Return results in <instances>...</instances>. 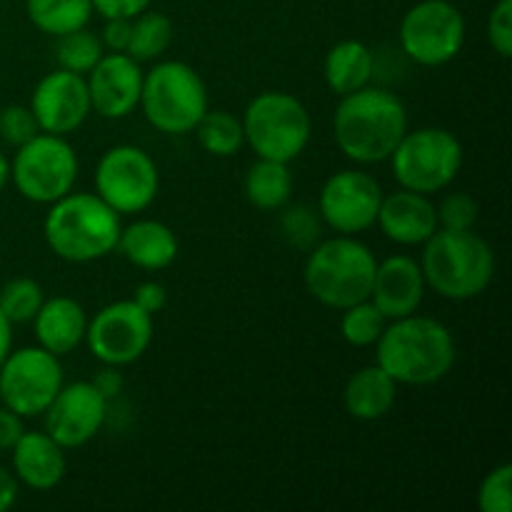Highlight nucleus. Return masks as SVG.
Wrapping results in <instances>:
<instances>
[{
	"label": "nucleus",
	"instance_id": "nucleus-12",
	"mask_svg": "<svg viewBox=\"0 0 512 512\" xmlns=\"http://www.w3.org/2000/svg\"><path fill=\"white\" fill-rule=\"evenodd\" d=\"M63 388V365L45 348L10 350L0 365V403L20 418L43 415Z\"/></svg>",
	"mask_w": 512,
	"mask_h": 512
},
{
	"label": "nucleus",
	"instance_id": "nucleus-26",
	"mask_svg": "<svg viewBox=\"0 0 512 512\" xmlns=\"http://www.w3.org/2000/svg\"><path fill=\"white\" fill-rule=\"evenodd\" d=\"M28 18L40 33L60 38L65 33L85 28L93 15L90 0H25Z\"/></svg>",
	"mask_w": 512,
	"mask_h": 512
},
{
	"label": "nucleus",
	"instance_id": "nucleus-31",
	"mask_svg": "<svg viewBox=\"0 0 512 512\" xmlns=\"http://www.w3.org/2000/svg\"><path fill=\"white\" fill-rule=\"evenodd\" d=\"M43 300V288L33 278H13L0 288V310L13 325L33 323Z\"/></svg>",
	"mask_w": 512,
	"mask_h": 512
},
{
	"label": "nucleus",
	"instance_id": "nucleus-22",
	"mask_svg": "<svg viewBox=\"0 0 512 512\" xmlns=\"http://www.w3.org/2000/svg\"><path fill=\"white\" fill-rule=\"evenodd\" d=\"M115 250L135 268L155 273V270H165L178 258V235L160 220L143 218L130 223L128 228H120Z\"/></svg>",
	"mask_w": 512,
	"mask_h": 512
},
{
	"label": "nucleus",
	"instance_id": "nucleus-41",
	"mask_svg": "<svg viewBox=\"0 0 512 512\" xmlns=\"http://www.w3.org/2000/svg\"><path fill=\"white\" fill-rule=\"evenodd\" d=\"M25 433L23 418L10 408L0 405V450H10Z\"/></svg>",
	"mask_w": 512,
	"mask_h": 512
},
{
	"label": "nucleus",
	"instance_id": "nucleus-30",
	"mask_svg": "<svg viewBox=\"0 0 512 512\" xmlns=\"http://www.w3.org/2000/svg\"><path fill=\"white\" fill-rule=\"evenodd\" d=\"M105 55L103 43L95 33H90L88 28H78L73 33H65L58 38L55 45V60H58V68L70 70V73L88 75L95 68L100 58Z\"/></svg>",
	"mask_w": 512,
	"mask_h": 512
},
{
	"label": "nucleus",
	"instance_id": "nucleus-4",
	"mask_svg": "<svg viewBox=\"0 0 512 512\" xmlns=\"http://www.w3.org/2000/svg\"><path fill=\"white\" fill-rule=\"evenodd\" d=\"M420 268L425 285L440 298L473 300L493 283L495 253L473 230L438 228L423 243Z\"/></svg>",
	"mask_w": 512,
	"mask_h": 512
},
{
	"label": "nucleus",
	"instance_id": "nucleus-35",
	"mask_svg": "<svg viewBox=\"0 0 512 512\" xmlns=\"http://www.w3.org/2000/svg\"><path fill=\"white\" fill-rule=\"evenodd\" d=\"M438 210V228L445 230H473L478 223V203L468 193H448Z\"/></svg>",
	"mask_w": 512,
	"mask_h": 512
},
{
	"label": "nucleus",
	"instance_id": "nucleus-16",
	"mask_svg": "<svg viewBox=\"0 0 512 512\" xmlns=\"http://www.w3.org/2000/svg\"><path fill=\"white\" fill-rule=\"evenodd\" d=\"M30 110L38 120L40 133L68 135L78 130L93 113L85 75L58 68L40 78L30 98Z\"/></svg>",
	"mask_w": 512,
	"mask_h": 512
},
{
	"label": "nucleus",
	"instance_id": "nucleus-21",
	"mask_svg": "<svg viewBox=\"0 0 512 512\" xmlns=\"http://www.w3.org/2000/svg\"><path fill=\"white\" fill-rule=\"evenodd\" d=\"M33 328L40 348L60 358V355L73 353L85 340L88 315L78 300L68 295H55V298L43 300L33 318Z\"/></svg>",
	"mask_w": 512,
	"mask_h": 512
},
{
	"label": "nucleus",
	"instance_id": "nucleus-29",
	"mask_svg": "<svg viewBox=\"0 0 512 512\" xmlns=\"http://www.w3.org/2000/svg\"><path fill=\"white\" fill-rule=\"evenodd\" d=\"M343 318H340V335L348 345L353 348H370L380 340L388 318L378 310V305L373 300H360V303L350 305V308L340 310Z\"/></svg>",
	"mask_w": 512,
	"mask_h": 512
},
{
	"label": "nucleus",
	"instance_id": "nucleus-25",
	"mask_svg": "<svg viewBox=\"0 0 512 512\" xmlns=\"http://www.w3.org/2000/svg\"><path fill=\"white\" fill-rule=\"evenodd\" d=\"M243 190L253 208L265 210V213L283 210L293 195V175H290L288 163L258 158L245 173Z\"/></svg>",
	"mask_w": 512,
	"mask_h": 512
},
{
	"label": "nucleus",
	"instance_id": "nucleus-19",
	"mask_svg": "<svg viewBox=\"0 0 512 512\" xmlns=\"http://www.w3.org/2000/svg\"><path fill=\"white\" fill-rule=\"evenodd\" d=\"M375 225L393 243L423 245L438 230V210L430 195L400 188L398 193L383 195Z\"/></svg>",
	"mask_w": 512,
	"mask_h": 512
},
{
	"label": "nucleus",
	"instance_id": "nucleus-36",
	"mask_svg": "<svg viewBox=\"0 0 512 512\" xmlns=\"http://www.w3.org/2000/svg\"><path fill=\"white\" fill-rule=\"evenodd\" d=\"M490 48L508 60L512 55V0H498L488 18Z\"/></svg>",
	"mask_w": 512,
	"mask_h": 512
},
{
	"label": "nucleus",
	"instance_id": "nucleus-2",
	"mask_svg": "<svg viewBox=\"0 0 512 512\" xmlns=\"http://www.w3.org/2000/svg\"><path fill=\"white\" fill-rule=\"evenodd\" d=\"M375 358L398 385L425 388L440 383L453 370L455 340L440 320L413 313L388 320L375 343Z\"/></svg>",
	"mask_w": 512,
	"mask_h": 512
},
{
	"label": "nucleus",
	"instance_id": "nucleus-20",
	"mask_svg": "<svg viewBox=\"0 0 512 512\" xmlns=\"http://www.w3.org/2000/svg\"><path fill=\"white\" fill-rule=\"evenodd\" d=\"M10 450H13V475L18 483L40 493L63 483L68 470L65 448H60L48 433H23Z\"/></svg>",
	"mask_w": 512,
	"mask_h": 512
},
{
	"label": "nucleus",
	"instance_id": "nucleus-7",
	"mask_svg": "<svg viewBox=\"0 0 512 512\" xmlns=\"http://www.w3.org/2000/svg\"><path fill=\"white\" fill-rule=\"evenodd\" d=\"M245 145L258 158L290 163L310 143V113L295 95L285 90H265L255 95L243 113Z\"/></svg>",
	"mask_w": 512,
	"mask_h": 512
},
{
	"label": "nucleus",
	"instance_id": "nucleus-24",
	"mask_svg": "<svg viewBox=\"0 0 512 512\" xmlns=\"http://www.w3.org/2000/svg\"><path fill=\"white\" fill-rule=\"evenodd\" d=\"M375 73V55L360 40H340L328 50L323 63V75L335 95H348L370 85Z\"/></svg>",
	"mask_w": 512,
	"mask_h": 512
},
{
	"label": "nucleus",
	"instance_id": "nucleus-15",
	"mask_svg": "<svg viewBox=\"0 0 512 512\" xmlns=\"http://www.w3.org/2000/svg\"><path fill=\"white\" fill-rule=\"evenodd\" d=\"M45 433L65 450L83 448L95 438L108 418V400L90 380L63 385L43 413Z\"/></svg>",
	"mask_w": 512,
	"mask_h": 512
},
{
	"label": "nucleus",
	"instance_id": "nucleus-17",
	"mask_svg": "<svg viewBox=\"0 0 512 512\" xmlns=\"http://www.w3.org/2000/svg\"><path fill=\"white\" fill-rule=\"evenodd\" d=\"M143 75L138 60L128 53H105L85 75L90 110L108 120L128 118L140 103Z\"/></svg>",
	"mask_w": 512,
	"mask_h": 512
},
{
	"label": "nucleus",
	"instance_id": "nucleus-11",
	"mask_svg": "<svg viewBox=\"0 0 512 512\" xmlns=\"http://www.w3.org/2000/svg\"><path fill=\"white\" fill-rule=\"evenodd\" d=\"M158 188V165L138 145H113L98 160L95 195L118 215L143 213L155 200Z\"/></svg>",
	"mask_w": 512,
	"mask_h": 512
},
{
	"label": "nucleus",
	"instance_id": "nucleus-3",
	"mask_svg": "<svg viewBox=\"0 0 512 512\" xmlns=\"http://www.w3.org/2000/svg\"><path fill=\"white\" fill-rule=\"evenodd\" d=\"M120 228V215L105 200L73 190L50 203L43 220L45 243L68 263H93L113 253Z\"/></svg>",
	"mask_w": 512,
	"mask_h": 512
},
{
	"label": "nucleus",
	"instance_id": "nucleus-13",
	"mask_svg": "<svg viewBox=\"0 0 512 512\" xmlns=\"http://www.w3.org/2000/svg\"><path fill=\"white\" fill-rule=\"evenodd\" d=\"M153 340V315L145 313L133 300H118L105 308H100L88 320L85 330V343L95 360L103 365H123L135 363L145 355Z\"/></svg>",
	"mask_w": 512,
	"mask_h": 512
},
{
	"label": "nucleus",
	"instance_id": "nucleus-37",
	"mask_svg": "<svg viewBox=\"0 0 512 512\" xmlns=\"http://www.w3.org/2000/svg\"><path fill=\"white\" fill-rule=\"evenodd\" d=\"M130 25L133 18H108L105 28L100 33V43H103L105 53H125L130 43Z\"/></svg>",
	"mask_w": 512,
	"mask_h": 512
},
{
	"label": "nucleus",
	"instance_id": "nucleus-34",
	"mask_svg": "<svg viewBox=\"0 0 512 512\" xmlns=\"http://www.w3.org/2000/svg\"><path fill=\"white\" fill-rule=\"evenodd\" d=\"M40 133L30 105H8L0 110V138L10 148H20Z\"/></svg>",
	"mask_w": 512,
	"mask_h": 512
},
{
	"label": "nucleus",
	"instance_id": "nucleus-18",
	"mask_svg": "<svg viewBox=\"0 0 512 512\" xmlns=\"http://www.w3.org/2000/svg\"><path fill=\"white\" fill-rule=\"evenodd\" d=\"M425 288L428 285H425L420 260L410 258V255H390L375 268L370 300L378 305L385 318L398 320L418 313L425 298Z\"/></svg>",
	"mask_w": 512,
	"mask_h": 512
},
{
	"label": "nucleus",
	"instance_id": "nucleus-33",
	"mask_svg": "<svg viewBox=\"0 0 512 512\" xmlns=\"http://www.w3.org/2000/svg\"><path fill=\"white\" fill-rule=\"evenodd\" d=\"M280 233L295 248H313L320 238V220L305 205H293V208H288L283 213Z\"/></svg>",
	"mask_w": 512,
	"mask_h": 512
},
{
	"label": "nucleus",
	"instance_id": "nucleus-44",
	"mask_svg": "<svg viewBox=\"0 0 512 512\" xmlns=\"http://www.w3.org/2000/svg\"><path fill=\"white\" fill-rule=\"evenodd\" d=\"M8 180H10V160L0 153V193H3V188L8 185Z\"/></svg>",
	"mask_w": 512,
	"mask_h": 512
},
{
	"label": "nucleus",
	"instance_id": "nucleus-43",
	"mask_svg": "<svg viewBox=\"0 0 512 512\" xmlns=\"http://www.w3.org/2000/svg\"><path fill=\"white\" fill-rule=\"evenodd\" d=\"M10 348H13V323H10L3 315V310H0V365L8 358Z\"/></svg>",
	"mask_w": 512,
	"mask_h": 512
},
{
	"label": "nucleus",
	"instance_id": "nucleus-5",
	"mask_svg": "<svg viewBox=\"0 0 512 512\" xmlns=\"http://www.w3.org/2000/svg\"><path fill=\"white\" fill-rule=\"evenodd\" d=\"M375 268L378 260L368 245L355 235H335L310 248L303 270L305 288L325 308L345 310L370 298Z\"/></svg>",
	"mask_w": 512,
	"mask_h": 512
},
{
	"label": "nucleus",
	"instance_id": "nucleus-23",
	"mask_svg": "<svg viewBox=\"0 0 512 512\" xmlns=\"http://www.w3.org/2000/svg\"><path fill=\"white\" fill-rule=\"evenodd\" d=\"M395 398H398V383L378 363L355 370L343 390V405L348 415L365 423L385 418L393 410Z\"/></svg>",
	"mask_w": 512,
	"mask_h": 512
},
{
	"label": "nucleus",
	"instance_id": "nucleus-14",
	"mask_svg": "<svg viewBox=\"0 0 512 512\" xmlns=\"http://www.w3.org/2000/svg\"><path fill=\"white\" fill-rule=\"evenodd\" d=\"M383 188L365 170H338L320 190L318 213L338 235L365 233L378 220Z\"/></svg>",
	"mask_w": 512,
	"mask_h": 512
},
{
	"label": "nucleus",
	"instance_id": "nucleus-9",
	"mask_svg": "<svg viewBox=\"0 0 512 512\" xmlns=\"http://www.w3.org/2000/svg\"><path fill=\"white\" fill-rule=\"evenodd\" d=\"M10 180L25 200L50 205L73 190L78 180V155L65 135L38 133L15 148Z\"/></svg>",
	"mask_w": 512,
	"mask_h": 512
},
{
	"label": "nucleus",
	"instance_id": "nucleus-40",
	"mask_svg": "<svg viewBox=\"0 0 512 512\" xmlns=\"http://www.w3.org/2000/svg\"><path fill=\"white\" fill-rule=\"evenodd\" d=\"M90 383H93V388L110 403V400H115L120 393H123L125 380H123V373H120V368H115V365H103V368L90 378Z\"/></svg>",
	"mask_w": 512,
	"mask_h": 512
},
{
	"label": "nucleus",
	"instance_id": "nucleus-1",
	"mask_svg": "<svg viewBox=\"0 0 512 512\" xmlns=\"http://www.w3.org/2000/svg\"><path fill=\"white\" fill-rule=\"evenodd\" d=\"M408 133V110L395 93L375 85L340 98L333 115V138L340 153L358 165L390 160Z\"/></svg>",
	"mask_w": 512,
	"mask_h": 512
},
{
	"label": "nucleus",
	"instance_id": "nucleus-39",
	"mask_svg": "<svg viewBox=\"0 0 512 512\" xmlns=\"http://www.w3.org/2000/svg\"><path fill=\"white\" fill-rule=\"evenodd\" d=\"M130 300H133L138 308H143L148 315H158L160 310L165 308V303H168V290L160 283H155V280H148V283H140L138 288H135Z\"/></svg>",
	"mask_w": 512,
	"mask_h": 512
},
{
	"label": "nucleus",
	"instance_id": "nucleus-38",
	"mask_svg": "<svg viewBox=\"0 0 512 512\" xmlns=\"http://www.w3.org/2000/svg\"><path fill=\"white\" fill-rule=\"evenodd\" d=\"M93 3V10L98 15L108 18H135L143 10L150 8L153 0H90Z\"/></svg>",
	"mask_w": 512,
	"mask_h": 512
},
{
	"label": "nucleus",
	"instance_id": "nucleus-8",
	"mask_svg": "<svg viewBox=\"0 0 512 512\" xmlns=\"http://www.w3.org/2000/svg\"><path fill=\"white\" fill-rule=\"evenodd\" d=\"M400 188L433 195L448 188L463 168V145L445 128H415L390 155Z\"/></svg>",
	"mask_w": 512,
	"mask_h": 512
},
{
	"label": "nucleus",
	"instance_id": "nucleus-28",
	"mask_svg": "<svg viewBox=\"0 0 512 512\" xmlns=\"http://www.w3.org/2000/svg\"><path fill=\"white\" fill-rule=\"evenodd\" d=\"M170 43H173V20L165 13H155L148 8L133 18L125 53L138 63H150V60H158L170 48Z\"/></svg>",
	"mask_w": 512,
	"mask_h": 512
},
{
	"label": "nucleus",
	"instance_id": "nucleus-6",
	"mask_svg": "<svg viewBox=\"0 0 512 512\" xmlns=\"http://www.w3.org/2000/svg\"><path fill=\"white\" fill-rule=\"evenodd\" d=\"M145 120L168 135L193 133L208 105V88L193 65L163 60L143 75L140 103Z\"/></svg>",
	"mask_w": 512,
	"mask_h": 512
},
{
	"label": "nucleus",
	"instance_id": "nucleus-42",
	"mask_svg": "<svg viewBox=\"0 0 512 512\" xmlns=\"http://www.w3.org/2000/svg\"><path fill=\"white\" fill-rule=\"evenodd\" d=\"M18 500V478L0 465V512L10 510Z\"/></svg>",
	"mask_w": 512,
	"mask_h": 512
},
{
	"label": "nucleus",
	"instance_id": "nucleus-27",
	"mask_svg": "<svg viewBox=\"0 0 512 512\" xmlns=\"http://www.w3.org/2000/svg\"><path fill=\"white\" fill-rule=\"evenodd\" d=\"M200 148L215 158H233L245 145L243 120L228 110H205L203 118L193 128Z\"/></svg>",
	"mask_w": 512,
	"mask_h": 512
},
{
	"label": "nucleus",
	"instance_id": "nucleus-10",
	"mask_svg": "<svg viewBox=\"0 0 512 512\" xmlns=\"http://www.w3.org/2000/svg\"><path fill=\"white\" fill-rule=\"evenodd\" d=\"M463 43L465 18L450 0H420L400 20V48L425 68L450 63Z\"/></svg>",
	"mask_w": 512,
	"mask_h": 512
},
{
	"label": "nucleus",
	"instance_id": "nucleus-32",
	"mask_svg": "<svg viewBox=\"0 0 512 512\" xmlns=\"http://www.w3.org/2000/svg\"><path fill=\"white\" fill-rule=\"evenodd\" d=\"M478 508L483 512L512 510V465L503 463L490 470L478 490Z\"/></svg>",
	"mask_w": 512,
	"mask_h": 512
}]
</instances>
